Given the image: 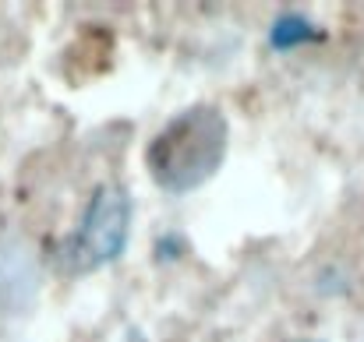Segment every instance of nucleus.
I'll return each instance as SVG.
<instances>
[{"mask_svg":"<svg viewBox=\"0 0 364 342\" xmlns=\"http://www.w3.org/2000/svg\"><path fill=\"white\" fill-rule=\"evenodd\" d=\"M230 148V120L213 103H195L163 123L145 145V170L166 194H188L209 184Z\"/></svg>","mask_w":364,"mask_h":342,"instance_id":"f257e3e1","label":"nucleus"},{"mask_svg":"<svg viewBox=\"0 0 364 342\" xmlns=\"http://www.w3.org/2000/svg\"><path fill=\"white\" fill-rule=\"evenodd\" d=\"M131 216H134V209H131V194L124 187L117 184L96 187L78 226L60 243V268L71 275H85L92 268L117 261L127 247V236H131Z\"/></svg>","mask_w":364,"mask_h":342,"instance_id":"f03ea898","label":"nucleus"},{"mask_svg":"<svg viewBox=\"0 0 364 342\" xmlns=\"http://www.w3.org/2000/svg\"><path fill=\"white\" fill-rule=\"evenodd\" d=\"M39 289V261L32 247L14 236L0 233V318L21 314Z\"/></svg>","mask_w":364,"mask_h":342,"instance_id":"7ed1b4c3","label":"nucleus"},{"mask_svg":"<svg viewBox=\"0 0 364 342\" xmlns=\"http://www.w3.org/2000/svg\"><path fill=\"white\" fill-rule=\"evenodd\" d=\"M318 39V28L311 25L308 14L301 11H287L272 21V32H269V46L272 50H294L301 43H315Z\"/></svg>","mask_w":364,"mask_h":342,"instance_id":"20e7f679","label":"nucleus"}]
</instances>
